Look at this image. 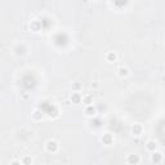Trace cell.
Masks as SVG:
<instances>
[{
	"instance_id": "obj_1",
	"label": "cell",
	"mask_w": 165,
	"mask_h": 165,
	"mask_svg": "<svg viewBox=\"0 0 165 165\" xmlns=\"http://www.w3.org/2000/svg\"><path fill=\"white\" fill-rule=\"evenodd\" d=\"M59 148V145H58V142L56 141V140H49V141H46L45 143V150L48 151V152H50V154H56L58 151Z\"/></svg>"
},
{
	"instance_id": "obj_2",
	"label": "cell",
	"mask_w": 165,
	"mask_h": 165,
	"mask_svg": "<svg viewBox=\"0 0 165 165\" xmlns=\"http://www.w3.org/2000/svg\"><path fill=\"white\" fill-rule=\"evenodd\" d=\"M101 142L103 143V145H112L114 143V136H112L111 133H103L101 136Z\"/></svg>"
},
{
	"instance_id": "obj_3",
	"label": "cell",
	"mask_w": 165,
	"mask_h": 165,
	"mask_svg": "<svg viewBox=\"0 0 165 165\" xmlns=\"http://www.w3.org/2000/svg\"><path fill=\"white\" fill-rule=\"evenodd\" d=\"M140 161H141V158H140V155L138 154H130L127 158V163L129 165H138Z\"/></svg>"
},
{
	"instance_id": "obj_4",
	"label": "cell",
	"mask_w": 165,
	"mask_h": 165,
	"mask_svg": "<svg viewBox=\"0 0 165 165\" xmlns=\"http://www.w3.org/2000/svg\"><path fill=\"white\" fill-rule=\"evenodd\" d=\"M30 28H31V31L34 32H39L41 30V22L40 21H31V23H30Z\"/></svg>"
},
{
	"instance_id": "obj_5",
	"label": "cell",
	"mask_w": 165,
	"mask_h": 165,
	"mask_svg": "<svg viewBox=\"0 0 165 165\" xmlns=\"http://www.w3.org/2000/svg\"><path fill=\"white\" fill-rule=\"evenodd\" d=\"M142 132H143V127H142L141 124L136 123V124L132 125V133L134 134V136H141Z\"/></svg>"
},
{
	"instance_id": "obj_6",
	"label": "cell",
	"mask_w": 165,
	"mask_h": 165,
	"mask_svg": "<svg viewBox=\"0 0 165 165\" xmlns=\"http://www.w3.org/2000/svg\"><path fill=\"white\" fill-rule=\"evenodd\" d=\"M146 147L148 151H151V152H155V151L158 150V142L154 141V140H148L146 143Z\"/></svg>"
},
{
	"instance_id": "obj_7",
	"label": "cell",
	"mask_w": 165,
	"mask_h": 165,
	"mask_svg": "<svg viewBox=\"0 0 165 165\" xmlns=\"http://www.w3.org/2000/svg\"><path fill=\"white\" fill-rule=\"evenodd\" d=\"M151 160H152V163H155V164L161 163V160H163V154H161V152H159V151H155V152H152Z\"/></svg>"
},
{
	"instance_id": "obj_8",
	"label": "cell",
	"mask_w": 165,
	"mask_h": 165,
	"mask_svg": "<svg viewBox=\"0 0 165 165\" xmlns=\"http://www.w3.org/2000/svg\"><path fill=\"white\" fill-rule=\"evenodd\" d=\"M116 59H118V54H116L115 52H108L106 54V61L108 63H114V62H116Z\"/></svg>"
},
{
	"instance_id": "obj_9",
	"label": "cell",
	"mask_w": 165,
	"mask_h": 165,
	"mask_svg": "<svg viewBox=\"0 0 165 165\" xmlns=\"http://www.w3.org/2000/svg\"><path fill=\"white\" fill-rule=\"evenodd\" d=\"M70 101H71L72 103H80V102H82V95H81L80 93H75V92H74V93L71 94Z\"/></svg>"
},
{
	"instance_id": "obj_10",
	"label": "cell",
	"mask_w": 165,
	"mask_h": 165,
	"mask_svg": "<svg viewBox=\"0 0 165 165\" xmlns=\"http://www.w3.org/2000/svg\"><path fill=\"white\" fill-rule=\"evenodd\" d=\"M85 115L86 116H94L95 114H97V110H95V107L93 105H90V106H86L85 107Z\"/></svg>"
},
{
	"instance_id": "obj_11",
	"label": "cell",
	"mask_w": 165,
	"mask_h": 165,
	"mask_svg": "<svg viewBox=\"0 0 165 165\" xmlns=\"http://www.w3.org/2000/svg\"><path fill=\"white\" fill-rule=\"evenodd\" d=\"M43 118H44V114H43L40 110H34V112H32V119L34 120L40 121V120H43Z\"/></svg>"
},
{
	"instance_id": "obj_12",
	"label": "cell",
	"mask_w": 165,
	"mask_h": 165,
	"mask_svg": "<svg viewBox=\"0 0 165 165\" xmlns=\"http://www.w3.org/2000/svg\"><path fill=\"white\" fill-rule=\"evenodd\" d=\"M82 103H85L86 106H90V105L93 103V95H92V94L82 95Z\"/></svg>"
},
{
	"instance_id": "obj_13",
	"label": "cell",
	"mask_w": 165,
	"mask_h": 165,
	"mask_svg": "<svg viewBox=\"0 0 165 165\" xmlns=\"http://www.w3.org/2000/svg\"><path fill=\"white\" fill-rule=\"evenodd\" d=\"M118 75H119L120 77H125V76H128V75H129V68L124 67V66L119 67V70H118Z\"/></svg>"
},
{
	"instance_id": "obj_14",
	"label": "cell",
	"mask_w": 165,
	"mask_h": 165,
	"mask_svg": "<svg viewBox=\"0 0 165 165\" xmlns=\"http://www.w3.org/2000/svg\"><path fill=\"white\" fill-rule=\"evenodd\" d=\"M21 163H22V165H31L32 159L30 158V156H23V158L21 159Z\"/></svg>"
},
{
	"instance_id": "obj_15",
	"label": "cell",
	"mask_w": 165,
	"mask_h": 165,
	"mask_svg": "<svg viewBox=\"0 0 165 165\" xmlns=\"http://www.w3.org/2000/svg\"><path fill=\"white\" fill-rule=\"evenodd\" d=\"M81 88H82V86H81L80 82H74V84H72V90L75 93H79L81 90Z\"/></svg>"
},
{
	"instance_id": "obj_16",
	"label": "cell",
	"mask_w": 165,
	"mask_h": 165,
	"mask_svg": "<svg viewBox=\"0 0 165 165\" xmlns=\"http://www.w3.org/2000/svg\"><path fill=\"white\" fill-rule=\"evenodd\" d=\"M9 165H22V163H21L20 160H13V161H10Z\"/></svg>"
}]
</instances>
